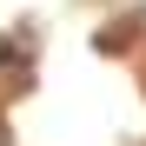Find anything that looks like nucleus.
Listing matches in <instances>:
<instances>
[{
	"label": "nucleus",
	"mask_w": 146,
	"mask_h": 146,
	"mask_svg": "<svg viewBox=\"0 0 146 146\" xmlns=\"http://www.w3.org/2000/svg\"><path fill=\"white\" fill-rule=\"evenodd\" d=\"M27 86V60H20V46H0V93H20Z\"/></svg>",
	"instance_id": "obj_1"
},
{
	"label": "nucleus",
	"mask_w": 146,
	"mask_h": 146,
	"mask_svg": "<svg viewBox=\"0 0 146 146\" xmlns=\"http://www.w3.org/2000/svg\"><path fill=\"white\" fill-rule=\"evenodd\" d=\"M0 146H7V133H0Z\"/></svg>",
	"instance_id": "obj_2"
}]
</instances>
